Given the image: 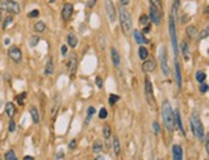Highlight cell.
I'll list each match as a JSON object with an SVG mask.
<instances>
[{
  "instance_id": "cell-17",
  "label": "cell",
  "mask_w": 209,
  "mask_h": 160,
  "mask_svg": "<svg viewBox=\"0 0 209 160\" xmlns=\"http://www.w3.org/2000/svg\"><path fill=\"white\" fill-rule=\"evenodd\" d=\"M175 124L178 127V129L181 131V133L185 136V129H183V124H182V120H181V115H180V111L178 110L175 111Z\"/></svg>"
},
{
  "instance_id": "cell-40",
  "label": "cell",
  "mask_w": 209,
  "mask_h": 160,
  "mask_svg": "<svg viewBox=\"0 0 209 160\" xmlns=\"http://www.w3.org/2000/svg\"><path fill=\"white\" fill-rule=\"evenodd\" d=\"M208 36H209V26L205 27V28H204L203 31L200 32V35H199V37H200V39H205V37H208Z\"/></svg>"
},
{
  "instance_id": "cell-45",
  "label": "cell",
  "mask_w": 209,
  "mask_h": 160,
  "mask_svg": "<svg viewBox=\"0 0 209 160\" xmlns=\"http://www.w3.org/2000/svg\"><path fill=\"white\" fill-rule=\"evenodd\" d=\"M95 85L98 86L99 88H101V87H103V80H101L100 77H96L95 78Z\"/></svg>"
},
{
  "instance_id": "cell-9",
  "label": "cell",
  "mask_w": 209,
  "mask_h": 160,
  "mask_svg": "<svg viewBox=\"0 0 209 160\" xmlns=\"http://www.w3.org/2000/svg\"><path fill=\"white\" fill-rule=\"evenodd\" d=\"M150 19L154 22V24L159 26L162 22V12H159L155 7L150 5Z\"/></svg>"
},
{
  "instance_id": "cell-21",
  "label": "cell",
  "mask_w": 209,
  "mask_h": 160,
  "mask_svg": "<svg viewBox=\"0 0 209 160\" xmlns=\"http://www.w3.org/2000/svg\"><path fill=\"white\" fill-rule=\"evenodd\" d=\"M76 67H77L76 57H75V55H72V58H71L69 62H68V70H69L71 74H75V72H76Z\"/></svg>"
},
{
  "instance_id": "cell-55",
  "label": "cell",
  "mask_w": 209,
  "mask_h": 160,
  "mask_svg": "<svg viewBox=\"0 0 209 160\" xmlns=\"http://www.w3.org/2000/svg\"><path fill=\"white\" fill-rule=\"evenodd\" d=\"M23 160H35V159H34L32 156H24V157H23Z\"/></svg>"
},
{
  "instance_id": "cell-15",
  "label": "cell",
  "mask_w": 209,
  "mask_h": 160,
  "mask_svg": "<svg viewBox=\"0 0 209 160\" xmlns=\"http://www.w3.org/2000/svg\"><path fill=\"white\" fill-rule=\"evenodd\" d=\"M175 68H176V82H177L178 88L182 87V76H181V67H180V63L176 60L175 63Z\"/></svg>"
},
{
  "instance_id": "cell-33",
  "label": "cell",
  "mask_w": 209,
  "mask_h": 160,
  "mask_svg": "<svg viewBox=\"0 0 209 160\" xmlns=\"http://www.w3.org/2000/svg\"><path fill=\"white\" fill-rule=\"evenodd\" d=\"M94 114H95V108H94V106H90V108L87 109V118H86V122H85L86 124H87L89 122H90L91 117H93Z\"/></svg>"
},
{
  "instance_id": "cell-10",
  "label": "cell",
  "mask_w": 209,
  "mask_h": 160,
  "mask_svg": "<svg viewBox=\"0 0 209 160\" xmlns=\"http://www.w3.org/2000/svg\"><path fill=\"white\" fill-rule=\"evenodd\" d=\"M72 14H73V5L71 3H65L62 9V18L64 21H68L72 17Z\"/></svg>"
},
{
  "instance_id": "cell-58",
  "label": "cell",
  "mask_w": 209,
  "mask_h": 160,
  "mask_svg": "<svg viewBox=\"0 0 209 160\" xmlns=\"http://www.w3.org/2000/svg\"><path fill=\"white\" fill-rule=\"evenodd\" d=\"M95 160H103V157H101V156H99V157H96Z\"/></svg>"
},
{
  "instance_id": "cell-7",
  "label": "cell",
  "mask_w": 209,
  "mask_h": 160,
  "mask_svg": "<svg viewBox=\"0 0 209 160\" xmlns=\"http://www.w3.org/2000/svg\"><path fill=\"white\" fill-rule=\"evenodd\" d=\"M8 55H9V58H11L13 62H16V63H19L22 60V51H21V49L17 47V46H11V47H9Z\"/></svg>"
},
{
  "instance_id": "cell-36",
  "label": "cell",
  "mask_w": 209,
  "mask_h": 160,
  "mask_svg": "<svg viewBox=\"0 0 209 160\" xmlns=\"http://www.w3.org/2000/svg\"><path fill=\"white\" fill-rule=\"evenodd\" d=\"M103 134H104V137H105L106 140H109V137H110V134H112L110 127H109V126H104V128H103Z\"/></svg>"
},
{
  "instance_id": "cell-20",
  "label": "cell",
  "mask_w": 209,
  "mask_h": 160,
  "mask_svg": "<svg viewBox=\"0 0 209 160\" xmlns=\"http://www.w3.org/2000/svg\"><path fill=\"white\" fill-rule=\"evenodd\" d=\"M30 114H31L32 117V120H34L35 124H37L40 122V114H39V110H37V108H35V106H31L30 108Z\"/></svg>"
},
{
  "instance_id": "cell-38",
  "label": "cell",
  "mask_w": 209,
  "mask_h": 160,
  "mask_svg": "<svg viewBox=\"0 0 209 160\" xmlns=\"http://www.w3.org/2000/svg\"><path fill=\"white\" fill-rule=\"evenodd\" d=\"M118 100H119V96H118V95H114V93L109 95L108 101H109V104H110V105H114V104H116Z\"/></svg>"
},
{
  "instance_id": "cell-24",
  "label": "cell",
  "mask_w": 209,
  "mask_h": 160,
  "mask_svg": "<svg viewBox=\"0 0 209 160\" xmlns=\"http://www.w3.org/2000/svg\"><path fill=\"white\" fill-rule=\"evenodd\" d=\"M186 34H187L188 37H191V39H195L196 35H198L196 27H195V26H188L187 28H186Z\"/></svg>"
},
{
  "instance_id": "cell-5",
  "label": "cell",
  "mask_w": 209,
  "mask_h": 160,
  "mask_svg": "<svg viewBox=\"0 0 209 160\" xmlns=\"http://www.w3.org/2000/svg\"><path fill=\"white\" fill-rule=\"evenodd\" d=\"M159 59H160V67H162V72L165 77L169 76V67H168V59H167V51L165 47H162L159 53Z\"/></svg>"
},
{
  "instance_id": "cell-32",
  "label": "cell",
  "mask_w": 209,
  "mask_h": 160,
  "mask_svg": "<svg viewBox=\"0 0 209 160\" xmlns=\"http://www.w3.org/2000/svg\"><path fill=\"white\" fill-rule=\"evenodd\" d=\"M12 23H13V17H12V16H8L5 19H4V22H3V28L7 30L9 24H12Z\"/></svg>"
},
{
  "instance_id": "cell-51",
  "label": "cell",
  "mask_w": 209,
  "mask_h": 160,
  "mask_svg": "<svg viewBox=\"0 0 209 160\" xmlns=\"http://www.w3.org/2000/svg\"><path fill=\"white\" fill-rule=\"evenodd\" d=\"M75 147H76V140H72L69 142V149H75Z\"/></svg>"
},
{
  "instance_id": "cell-3",
  "label": "cell",
  "mask_w": 209,
  "mask_h": 160,
  "mask_svg": "<svg viewBox=\"0 0 209 160\" xmlns=\"http://www.w3.org/2000/svg\"><path fill=\"white\" fill-rule=\"evenodd\" d=\"M119 21H121V27L124 35H130V32L132 31V19L131 14L128 13V11L124 8L119 9Z\"/></svg>"
},
{
  "instance_id": "cell-39",
  "label": "cell",
  "mask_w": 209,
  "mask_h": 160,
  "mask_svg": "<svg viewBox=\"0 0 209 160\" xmlns=\"http://www.w3.org/2000/svg\"><path fill=\"white\" fill-rule=\"evenodd\" d=\"M39 41H40V39L37 36H32L31 39H30V46H36L37 44H39Z\"/></svg>"
},
{
  "instance_id": "cell-56",
  "label": "cell",
  "mask_w": 209,
  "mask_h": 160,
  "mask_svg": "<svg viewBox=\"0 0 209 160\" xmlns=\"http://www.w3.org/2000/svg\"><path fill=\"white\" fill-rule=\"evenodd\" d=\"M4 42H5V45H9V42H11V40H9V39H5V41H4Z\"/></svg>"
},
{
  "instance_id": "cell-59",
  "label": "cell",
  "mask_w": 209,
  "mask_h": 160,
  "mask_svg": "<svg viewBox=\"0 0 209 160\" xmlns=\"http://www.w3.org/2000/svg\"><path fill=\"white\" fill-rule=\"evenodd\" d=\"M205 12H206V13H208V14H209V7H206V9H205Z\"/></svg>"
},
{
  "instance_id": "cell-6",
  "label": "cell",
  "mask_w": 209,
  "mask_h": 160,
  "mask_svg": "<svg viewBox=\"0 0 209 160\" xmlns=\"http://www.w3.org/2000/svg\"><path fill=\"white\" fill-rule=\"evenodd\" d=\"M145 95H146L147 103L153 106L155 104V99H154V95H153V86H151V82H150L149 77L145 78Z\"/></svg>"
},
{
  "instance_id": "cell-31",
  "label": "cell",
  "mask_w": 209,
  "mask_h": 160,
  "mask_svg": "<svg viewBox=\"0 0 209 160\" xmlns=\"http://www.w3.org/2000/svg\"><path fill=\"white\" fill-rule=\"evenodd\" d=\"M101 149H103V144H101L100 141H96L95 144H94V147H93L94 152H95V154H99V152L101 151Z\"/></svg>"
},
{
  "instance_id": "cell-47",
  "label": "cell",
  "mask_w": 209,
  "mask_h": 160,
  "mask_svg": "<svg viewBox=\"0 0 209 160\" xmlns=\"http://www.w3.org/2000/svg\"><path fill=\"white\" fill-rule=\"evenodd\" d=\"M206 91H208V86H206L204 82H201L200 83V92L204 93V92H206Z\"/></svg>"
},
{
  "instance_id": "cell-41",
  "label": "cell",
  "mask_w": 209,
  "mask_h": 160,
  "mask_svg": "<svg viewBox=\"0 0 209 160\" xmlns=\"http://www.w3.org/2000/svg\"><path fill=\"white\" fill-rule=\"evenodd\" d=\"M106 117H108V111H106V109L101 108L100 111H99V118H100V119H105Z\"/></svg>"
},
{
  "instance_id": "cell-37",
  "label": "cell",
  "mask_w": 209,
  "mask_h": 160,
  "mask_svg": "<svg viewBox=\"0 0 209 160\" xmlns=\"http://www.w3.org/2000/svg\"><path fill=\"white\" fill-rule=\"evenodd\" d=\"M26 95H27L26 92H22L21 95H18V96L16 97V100H17V103H18V105H23V104H24V97H26Z\"/></svg>"
},
{
  "instance_id": "cell-28",
  "label": "cell",
  "mask_w": 209,
  "mask_h": 160,
  "mask_svg": "<svg viewBox=\"0 0 209 160\" xmlns=\"http://www.w3.org/2000/svg\"><path fill=\"white\" fill-rule=\"evenodd\" d=\"M149 1H150V5L155 7L159 12H162L163 7H162V1H160V0H149Z\"/></svg>"
},
{
  "instance_id": "cell-8",
  "label": "cell",
  "mask_w": 209,
  "mask_h": 160,
  "mask_svg": "<svg viewBox=\"0 0 209 160\" xmlns=\"http://www.w3.org/2000/svg\"><path fill=\"white\" fill-rule=\"evenodd\" d=\"M105 11L106 14H108V18L110 22H114L117 18V13H116V9H114L113 5V1L112 0H105Z\"/></svg>"
},
{
  "instance_id": "cell-44",
  "label": "cell",
  "mask_w": 209,
  "mask_h": 160,
  "mask_svg": "<svg viewBox=\"0 0 209 160\" xmlns=\"http://www.w3.org/2000/svg\"><path fill=\"white\" fill-rule=\"evenodd\" d=\"M153 129H154L155 134L160 133V127H159V123H158V122H154V123H153Z\"/></svg>"
},
{
  "instance_id": "cell-13",
  "label": "cell",
  "mask_w": 209,
  "mask_h": 160,
  "mask_svg": "<svg viewBox=\"0 0 209 160\" xmlns=\"http://www.w3.org/2000/svg\"><path fill=\"white\" fill-rule=\"evenodd\" d=\"M172 157H173V160H182V147L180 145H173Z\"/></svg>"
},
{
  "instance_id": "cell-43",
  "label": "cell",
  "mask_w": 209,
  "mask_h": 160,
  "mask_svg": "<svg viewBox=\"0 0 209 160\" xmlns=\"http://www.w3.org/2000/svg\"><path fill=\"white\" fill-rule=\"evenodd\" d=\"M39 14H40V12L37 9H34V11H31L28 13V17L30 18H36V17H39Z\"/></svg>"
},
{
  "instance_id": "cell-2",
  "label": "cell",
  "mask_w": 209,
  "mask_h": 160,
  "mask_svg": "<svg viewBox=\"0 0 209 160\" xmlns=\"http://www.w3.org/2000/svg\"><path fill=\"white\" fill-rule=\"evenodd\" d=\"M190 128H191V132L194 133V136H196L200 141L204 138V128H203V124H201L200 117H199V114L196 111H194L190 117Z\"/></svg>"
},
{
  "instance_id": "cell-54",
  "label": "cell",
  "mask_w": 209,
  "mask_h": 160,
  "mask_svg": "<svg viewBox=\"0 0 209 160\" xmlns=\"http://www.w3.org/2000/svg\"><path fill=\"white\" fill-rule=\"evenodd\" d=\"M149 32H150V24H147L144 28V34H149Z\"/></svg>"
},
{
  "instance_id": "cell-25",
  "label": "cell",
  "mask_w": 209,
  "mask_h": 160,
  "mask_svg": "<svg viewBox=\"0 0 209 160\" xmlns=\"http://www.w3.org/2000/svg\"><path fill=\"white\" fill-rule=\"evenodd\" d=\"M45 28H46V26H45V23L42 21H37L36 23H35V31L39 32V34H41V32L45 31Z\"/></svg>"
},
{
  "instance_id": "cell-26",
  "label": "cell",
  "mask_w": 209,
  "mask_h": 160,
  "mask_svg": "<svg viewBox=\"0 0 209 160\" xmlns=\"http://www.w3.org/2000/svg\"><path fill=\"white\" fill-rule=\"evenodd\" d=\"M113 149H114V154L118 156L119 152H121V145H119V140L117 137H114L113 140Z\"/></svg>"
},
{
  "instance_id": "cell-22",
  "label": "cell",
  "mask_w": 209,
  "mask_h": 160,
  "mask_svg": "<svg viewBox=\"0 0 209 160\" xmlns=\"http://www.w3.org/2000/svg\"><path fill=\"white\" fill-rule=\"evenodd\" d=\"M147 55H149V51H147L146 47L140 46L139 47V58H140V59H141V60H146Z\"/></svg>"
},
{
  "instance_id": "cell-18",
  "label": "cell",
  "mask_w": 209,
  "mask_h": 160,
  "mask_svg": "<svg viewBox=\"0 0 209 160\" xmlns=\"http://www.w3.org/2000/svg\"><path fill=\"white\" fill-rule=\"evenodd\" d=\"M54 73V63H53V59L49 58L46 62V65H45V74L46 76H52Z\"/></svg>"
},
{
  "instance_id": "cell-4",
  "label": "cell",
  "mask_w": 209,
  "mask_h": 160,
  "mask_svg": "<svg viewBox=\"0 0 209 160\" xmlns=\"http://www.w3.org/2000/svg\"><path fill=\"white\" fill-rule=\"evenodd\" d=\"M169 36H171V42H172V49L175 57L178 55V42H177V35H176V24H175V18L171 14L169 16Z\"/></svg>"
},
{
  "instance_id": "cell-12",
  "label": "cell",
  "mask_w": 209,
  "mask_h": 160,
  "mask_svg": "<svg viewBox=\"0 0 209 160\" xmlns=\"http://www.w3.org/2000/svg\"><path fill=\"white\" fill-rule=\"evenodd\" d=\"M110 57H112V62H113V65H114L116 68H118L119 64H121V57H119V53L117 51V49L112 47V49H110Z\"/></svg>"
},
{
  "instance_id": "cell-42",
  "label": "cell",
  "mask_w": 209,
  "mask_h": 160,
  "mask_svg": "<svg viewBox=\"0 0 209 160\" xmlns=\"http://www.w3.org/2000/svg\"><path fill=\"white\" fill-rule=\"evenodd\" d=\"M178 5H180V0H175V3H173V13L172 16H177V12H178Z\"/></svg>"
},
{
  "instance_id": "cell-19",
  "label": "cell",
  "mask_w": 209,
  "mask_h": 160,
  "mask_svg": "<svg viewBox=\"0 0 209 160\" xmlns=\"http://www.w3.org/2000/svg\"><path fill=\"white\" fill-rule=\"evenodd\" d=\"M134 36H135V40H136L137 44H147V42H149L144 37V35H142L140 31H137V30H135L134 31Z\"/></svg>"
},
{
  "instance_id": "cell-27",
  "label": "cell",
  "mask_w": 209,
  "mask_h": 160,
  "mask_svg": "<svg viewBox=\"0 0 209 160\" xmlns=\"http://www.w3.org/2000/svg\"><path fill=\"white\" fill-rule=\"evenodd\" d=\"M181 51H182V55L185 59H188V45L186 42H182L181 45Z\"/></svg>"
},
{
  "instance_id": "cell-48",
  "label": "cell",
  "mask_w": 209,
  "mask_h": 160,
  "mask_svg": "<svg viewBox=\"0 0 209 160\" xmlns=\"http://www.w3.org/2000/svg\"><path fill=\"white\" fill-rule=\"evenodd\" d=\"M205 149H206V151H208V154H209V133L206 134V138H205Z\"/></svg>"
},
{
  "instance_id": "cell-61",
  "label": "cell",
  "mask_w": 209,
  "mask_h": 160,
  "mask_svg": "<svg viewBox=\"0 0 209 160\" xmlns=\"http://www.w3.org/2000/svg\"><path fill=\"white\" fill-rule=\"evenodd\" d=\"M208 90H209V87H208Z\"/></svg>"
},
{
  "instance_id": "cell-60",
  "label": "cell",
  "mask_w": 209,
  "mask_h": 160,
  "mask_svg": "<svg viewBox=\"0 0 209 160\" xmlns=\"http://www.w3.org/2000/svg\"><path fill=\"white\" fill-rule=\"evenodd\" d=\"M1 12H3V9H0V19H1Z\"/></svg>"
},
{
  "instance_id": "cell-49",
  "label": "cell",
  "mask_w": 209,
  "mask_h": 160,
  "mask_svg": "<svg viewBox=\"0 0 209 160\" xmlns=\"http://www.w3.org/2000/svg\"><path fill=\"white\" fill-rule=\"evenodd\" d=\"M8 1H9V0H0V4H1V9L5 8V5L8 4Z\"/></svg>"
},
{
  "instance_id": "cell-30",
  "label": "cell",
  "mask_w": 209,
  "mask_h": 160,
  "mask_svg": "<svg viewBox=\"0 0 209 160\" xmlns=\"http://www.w3.org/2000/svg\"><path fill=\"white\" fill-rule=\"evenodd\" d=\"M205 78H206V74L204 72H201V70H199V72H196V81L198 82H204L205 81Z\"/></svg>"
},
{
  "instance_id": "cell-11",
  "label": "cell",
  "mask_w": 209,
  "mask_h": 160,
  "mask_svg": "<svg viewBox=\"0 0 209 160\" xmlns=\"http://www.w3.org/2000/svg\"><path fill=\"white\" fill-rule=\"evenodd\" d=\"M3 11H7V12H11V13H14V14H18L21 12V8H19L18 3L14 1V0H9L8 4L5 5V8Z\"/></svg>"
},
{
  "instance_id": "cell-52",
  "label": "cell",
  "mask_w": 209,
  "mask_h": 160,
  "mask_svg": "<svg viewBox=\"0 0 209 160\" xmlns=\"http://www.w3.org/2000/svg\"><path fill=\"white\" fill-rule=\"evenodd\" d=\"M119 3L122 4L123 7H126V5H128V3H130V0H119Z\"/></svg>"
},
{
  "instance_id": "cell-50",
  "label": "cell",
  "mask_w": 209,
  "mask_h": 160,
  "mask_svg": "<svg viewBox=\"0 0 209 160\" xmlns=\"http://www.w3.org/2000/svg\"><path fill=\"white\" fill-rule=\"evenodd\" d=\"M95 3H96V0H90V1L87 3V7L89 8H93V7L95 5Z\"/></svg>"
},
{
  "instance_id": "cell-1",
  "label": "cell",
  "mask_w": 209,
  "mask_h": 160,
  "mask_svg": "<svg viewBox=\"0 0 209 160\" xmlns=\"http://www.w3.org/2000/svg\"><path fill=\"white\" fill-rule=\"evenodd\" d=\"M162 117L164 120V126L168 132H172L175 128V113L172 110V106L167 100L162 105Z\"/></svg>"
},
{
  "instance_id": "cell-14",
  "label": "cell",
  "mask_w": 209,
  "mask_h": 160,
  "mask_svg": "<svg viewBox=\"0 0 209 160\" xmlns=\"http://www.w3.org/2000/svg\"><path fill=\"white\" fill-rule=\"evenodd\" d=\"M155 67H157V64H155V62L153 59H147L146 62H144V64H142V70L146 73L149 72H153V70L155 69Z\"/></svg>"
},
{
  "instance_id": "cell-53",
  "label": "cell",
  "mask_w": 209,
  "mask_h": 160,
  "mask_svg": "<svg viewBox=\"0 0 209 160\" xmlns=\"http://www.w3.org/2000/svg\"><path fill=\"white\" fill-rule=\"evenodd\" d=\"M62 55H67V46L65 45L62 46Z\"/></svg>"
},
{
  "instance_id": "cell-29",
  "label": "cell",
  "mask_w": 209,
  "mask_h": 160,
  "mask_svg": "<svg viewBox=\"0 0 209 160\" xmlns=\"http://www.w3.org/2000/svg\"><path fill=\"white\" fill-rule=\"evenodd\" d=\"M139 22H140L141 26H144V27L147 26V24H149V17H147L146 14H142V16L139 18Z\"/></svg>"
},
{
  "instance_id": "cell-34",
  "label": "cell",
  "mask_w": 209,
  "mask_h": 160,
  "mask_svg": "<svg viewBox=\"0 0 209 160\" xmlns=\"http://www.w3.org/2000/svg\"><path fill=\"white\" fill-rule=\"evenodd\" d=\"M5 159L7 160H18L17 159V156H16V152L13 151V150H9L8 152L5 154Z\"/></svg>"
},
{
  "instance_id": "cell-46",
  "label": "cell",
  "mask_w": 209,
  "mask_h": 160,
  "mask_svg": "<svg viewBox=\"0 0 209 160\" xmlns=\"http://www.w3.org/2000/svg\"><path fill=\"white\" fill-rule=\"evenodd\" d=\"M16 131V122L11 120L9 122V132H14Z\"/></svg>"
},
{
  "instance_id": "cell-57",
  "label": "cell",
  "mask_w": 209,
  "mask_h": 160,
  "mask_svg": "<svg viewBox=\"0 0 209 160\" xmlns=\"http://www.w3.org/2000/svg\"><path fill=\"white\" fill-rule=\"evenodd\" d=\"M57 157H59V159L60 157H63V152H59V155H57Z\"/></svg>"
},
{
  "instance_id": "cell-35",
  "label": "cell",
  "mask_w": 209,
  "mask_h": 160,
  "mask_svg": "<svg viewBox=\"0 0 209 160\" xmlns=\"http://www.w3.org/2000/svg\"><path fill=\"white\" fill-rule=\"evenodd\" d=\"M59 105H60V99L57 97V99H55V101H54V106H53V109H52V114H53V115H55L57 110L59 109Z\"/></svg>"
},
{
  "instance_id": "cell-16",
  "label": "cell",
  "mask_w": 209,
  "mask_h": 160,
  "mask_svg": "<svg viewBox=\"0 0 209 160\" xmlns=\"http://www.w3.org/2000/svg\"><path fill=\"white\" fill-rule=\"evenodd\" d=\"M5 113L11 119L13 118L14 114H16V106H14V104L12 103V101H8V103L5 104Z\"/></svg>"
},
{
  "instance_id": "cell-23",
  "label": "cell",
  "mask_w": 209,
  "mask_h": 160,
  "mask_svg": "<svg viewBox=\"0 0 209 160\" xmlns=\"http://www.w3.org/2000/svg\"><path fill=\"white\" fill-rule=\"evenodd\" d=\"M67 41H68V45H69L71 47H76V46H77V37H76L73 34L68 35V36H67Z\"/></svg>"
}]
</instances>
